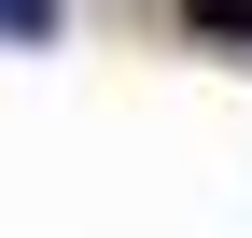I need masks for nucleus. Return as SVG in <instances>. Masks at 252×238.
Listing matches in <instances>:
<instances>
[{"label":"nucleus","mask_w":252,"mask_h":238,"mask_svg":"<svg viewBox=\"0 0 252 238\" xmlns=\"http://www.w3.org/2000/svg\"><path fill=\"white\" fill-rule=\"evenodd\" d=\"M0 42H56V0H0Z\"/></svg>","instance_id":"f257e3e1"},{"label":"nucleus","mask_w":252,"mask_h":238,"mask_svg":"<svg viewBox=\"0 0 252 238\" xmlns=\"http://www.w3.org/2000/svg\"><path fill=\"white\" fill-rule=\"evenodd\" d=\"M196 28L210 42H252V0H196Z\"/></svg>","instance_id":"f03ea898"}]
</instances>
